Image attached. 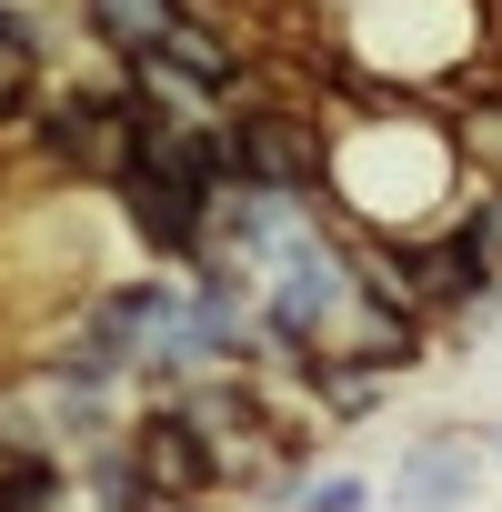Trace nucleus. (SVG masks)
Wrapping results in <instances>:
<instances>
[{"instance_id": "0eeeda50", "label": "nucleus", "mask_w": 502, "mask_h": 512, "mask_svg": "<svg viewBox=\"0 0 502 512\" xmlns=\"http://www.w3.org/2000/svg\"><path fill=\"white\" fill-rule=\"evenodd\" d=\"M0 452H11V442H0Z\"/></svg>"}, {"instance_id": "f257e3e1", "label": "nucleus", "mask_w": 502, "mask_h": 512, "mask_svg": "<svg viewBox=\"0 0 502 512\" xmlns=\"http://www.w3.org/2000/svg\"><path fill=\"white\" fill-rule=\"evenodd\" d=\"M101 201H111V211H121V231L141 241V262L191 272L201 251H211V211H221V191H211L201 171L161 161V151H121V171L101 181Z\"/></svg>"}, {"instance_id": "f03ea898", "label": "nucleus", "mask_w": 502, "mask_h": 512, "mask_svg": "<svg viewBox=\"0 0 502 512\" xmlns=\"http://www.w3.org/2000/svg\"><path fill=\"white\" fill-rule=\"evenodd\" d=\"M472 482H482V442L472 432H412V452L392 472L402 502H472Z\"/></svg>"}, {"instance_id": "20e7f679", "label": "nucleus", "mask_w": 502, "mask_h": 512, "mask_svg": "<svg viewBox=\"0 0 502 512\" xmlns=\"http://www.w3.org/2000/svg\"><path fill=\"white\" fill-rule=\"evenodd\" d=\"M41 71H51V21L0 0V81H41Z\"/></svg>"}, {"instance_id": "7ed1b4c3", "label": "nucleus", "mask_w": 502, "mask_h": 512, "mask_svg": "<svg viewBox=\"0 0 502 512\" xmlns=\"http://www.w3.org/2000/svg\"><path fill=\"white\" fill-rule=\"evenodd\" d=\"M71 502V452H0V512H51Z\"/></svg>"}, {"instance_id": "39448f33", "label": "nucleus", "mask_w": 502, "mask_h": 512, "mask_svg": "<svg viewBox=\"0 0 502 512\" xmlns=\"http://www.w3.org/2000/svg\"><path fill=\"white\" fill-rule=\"evenodd\" d=\"M292 502H312V512H362V502H372V472H302Z\"/></svg>"}, {"instance_id": "423d86ee", "label": "nucleus", "mask_w": 502, "mask_h": 512, "mask_svg": "<svg viewBox=\"0 0 502 512\" xmlns=\"http://www.w3.org/2000/svg\"><path fill=\"white\" fill-rule=\"evenodd\" d=\"M482 462H492V472H502V422H492V442H482Z\"/></svg>"}]
</instances>
